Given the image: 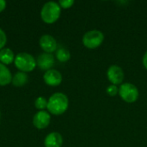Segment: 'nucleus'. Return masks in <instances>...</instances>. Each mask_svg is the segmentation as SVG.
Returning a JSON list of instances; mask_svg holds the SVG:
<instances>
[{
	"label": "nucleus",
	"instance_id": "f03ea898",
	"mask_svg": "<svg viewBox=\"0 0 147 147\" xmlns=\"http://www.w3.org/2000/svg\"><path fill=\"white\" fill-rule=\"evenodd\" d=\"M61 8L56 2L50 1L46 3L40 10V17L46 23H54L60 16Z\"/></svg>",
	"mask_w": 147,
	"mask_h": 147
},
{
	"label": "nucleus",
	"instance_id": "1a4fd4ad",
	"mask_svg": "<svg viewBox=\"0 0 147 147\" xmlns=\"http://www.w3.org/2000/svg\"><path fill=\"white\" fill-rule=\"evenodd\" d=\"M36 65L43 70V71H48L51 70L52 67L54 65V57L52 53H43L40 54L36 60Z\"/></svg>",
	"mask_w": 147,
	"mask_h": 147
},
{
	"label": "nucleus",
	"instance_id": "4468645a",
	"mask_svg": "<svg viewBox=\"0 0 147 147\" xmlns=\"http://www.w3.org/2000/svg\"><path fill=\"white\" fill-rule=\"evenodd\" d=\"M28 78L27 73L19 71V72H16L12 77L11 84L16 87H22L28 83Z\"/></svg>",
	"mask_w": 147,
	"mask_h": 147
},
{
	"label": "nucleus",
	"instance_id": "9b49d317",
	"mask_svg": "<svg viewBox=\"0 0 147 147\" xmlns=\"http://www.w3.org/2000/svg\"><path fill=\"white\" fill-rule=\"evenodd\" d=\"M44 145L45 147H61L63 145V138L59 133H51L46 137Z\"/></svg>",
	"mask_w": 147,
	"mask_h": 147
},
{
	"label": "nucleus",
	"instance_id": "0eeeda50",
	"mask_svg": "<svg viewBox=\"0 0 147 147\" xmlns=\"http://www.w3.org/2000/svg\"><path fill=\"white\" fill-rule=\"evenodd\" d=\"M107 76L109 80L112 83V84H120L122 83L124 79V72L122 69L118 65H111L107 71Z\"/></svg>",
	"mask_w": 147,
	"mask_h": 147
},
{
	"label": "nucleus",
	"instance_id": "f8f14e48",
	"mask_svg": "<svg viewBox=\"0 0 147 147\" xmlns=\"http://www.w3.org/2000/svg\"><path fill=\"white\" fill-rule=\"evenodd\" d=\"M12 81V75L9 68L0 63V86H5Z\"/></svg>",
	"mask_w": 147,
	"mask_h": 147
},
{
	"label": "nucleus",
	"instance_id": "a211bd4d",
	"mask_svg": "<svg viewBox=\"0 0 147 147\" xmlns=\"http://www.w3.org/2000/svg\"><path fill=\"white\" fill-rule=\"evenodd\" d=\"M74 3L73 0H60L59 1V4L60 6V8L63 9H69L71 8Z\"/></svg>",
	"mask_w": 147,
	"mask_h": 147
},
{
	"label": "nucleus",
	"instance_id": "aec40b11",
	"mask_svg": "<svg viewBox=\"0 0 147 147\" xmlns=\"http://www.w3.org/2000/svg\"><path fill=\"white\" fill-rule=\"evenodd\" d=\"M6 8V2L4 0H0V12H2Z\"/></svg>",
	"mask_w": 147,
	"mask_h": 147
},
{
	"label": "nucleus",
	"instance_id": "7ed1b4c3",
	"mask_svg": "<svg viewBox=\"0 0 147 147\" xmlns=\"http://www.w3.org/2000/svg\"><path fill=\"white\" fill-rule=\"evenodd\" d=\"M16 67L22 72H29L34 70L36 66V60L30 53H19L14 60Z\"/></svg>",
	"mask_w": 147,
	"mask_h": 147
},
{
	"label": "nucleus",
	"instance_id": "2eb2a0df",
	"mask_svg": "<svg viewBox=\"0 0 147 147\" xmlns=\"http://www.w3.org/2000/svg\"><path fill=\"white\" fill-rule=\"evenodd\" d=\"M56 58L60 62H66L70 59L71 53L67 49H65L64 47H60L56 52Z\"/></svg>",
	"mask_w": 147,
	"mask_h": 147
},
{
	"label": "nucleus",
	"instance_id": "39448f33",
	"mask_svg": "<svg viewBox=\"0 0 147 147\" xmlns=\"http://www.w3.org/2000/svg\"><path fill=\"white\" fill-rule=\"evenodd\" d=\"M119 94L122 100L128 103L136 102L140 96L137 87L130 83L122 84L119 89Z\"/></svg>",
	"mask_w": 147,
	"mask_h": 147
},
{
	"label": "nucleus",
	"instance_id": "20e7f679",
	"mask_svg": "<svg viewBox=\"0 0 147 147\" xmlns=\"http://www.w3.org/2000/svg\"><path fill=\"white\" fill-rule=\"evenodd\" d=\"M104 35L99 30H90L83 36V44L89 49L98 47L103 41Z\"/></svg>",
	"mask_w": 147,
	"mask_h": 147
},
{
	"label": "nucleus",
	"instance_id": "ddd939ff",
	"mask_svg": "<svg viewBox=\"0 0 147 147\" xmlns=\"http://www.w3.org/2000/svg\"><path fill=\"white\" fill-rule=\"evenodd\" d=\"M15 57L14 52L9 48H3L0 50V63L5 65L14 62Z\"/></svg>",
	"mask_w": 147,
	"mask_h": 147
},
{
	"label": "nucleus",
	"instance_id": "6ab92c4d",
	"mask_svg": "<svg viewBox=\"0 0 147 147\" xmlns=\"http://www.w3.org/2000/svg\"><path fill=\"white\" fill-rule=\"evenodd\" d=\"M119 92V89L117 88L116 85L115 84H111L107 88V93L110 96H115L117 93Z\"/></svg>",
	"mask_w": 147,
	"mask_h": 147
},
{
	"label": "nucleus",
	"instance_id": "dca6fc26",
	"mask_svg": "<svg viewBox=\"0 0 147 147\" xmlns=\"http://www.w3.org/2000/svg\"><path fill=\"white\" fill-rule=\"evenodd\" d=\"M47 102L48 101L43 96H39L34 102V106L40 111H43L45 109H47Z\"/></svg>",
	"mask_w": 147,
	"mask_h": 147
},
{
	"label": "nucleus",
	"instance_id": "412c9836",
	"mask_svg": "<svg viewBox=\"0 0 147 147\" xmlns=\"http://www.w3.org/2000/svg\"><path fill=\"white\" fill-rule=\"evenodd\" d=\"M143 65L147 69V51L146 52V53H145V55L143 57Z\"/></svg>",
	"mask_w": 147,
	"mask_h": 147
},
{
	"label": "nucleus",
	"instance_id": "6e6552de",
	"mask_svg": "<svg viewBox=\"0 0 147 147\" xmlns=\"http://www.w3.org/2000/svg\"><path fill=\"white\" fill-rule=\"evenodd\" d=\"M40 46L47 53H52L57 50V41L50 34H43L40 38Z\"/></svg>",
	"mask_w": 147,
	"mask_h": 147
},
{
	"label": "nucleus",
	"instance_id": "f3484780",
	"mask_svg": "<svg viewBox=\"0 0 147 147\" xmlns=\"http://www.w3.org/2000/svg\"><path fill=\"white\" fill-rule=\"evenodd\" d=\"M7 43V36L5 32L0 28V50H2L3 48H4L5 45Z\"/></svg>",
	"mask_w": 147,
	"mask_h": 147
},
{
	"label": "nucleus",
	"instance_id": "f257e3e1",
	"mask_svg": "<svg viewBox=\"0 0 147 147\" xmlns=\"http://www.w3.org/2000/svg\"><path fill=\"white\" fill-rule=\"evenodd\" d=\"M68 106L69 101L67 96L60 92L53 94L47 102V110L54 115L64 114L67 110Z\"/></svg>",
	"mask_w": 147,
	"mask_h": 147
},
{
	"label": "nucleus",
	"instance_id": "9d476101",
	"mask_svg": "<svg viewBox=\"0 0 147 147\" xmlns=\"http://www.w3.org/2000/svg\"><path fill=\"white\" fill-rule=\"evenodd\" d=\"M43 79L44 82L49 86H58L62 82V75L59 71L51 69L45 72Z\"/></svg>",
	"mask_w": 147,
	"mask_h": 147
},
{
	"label": "nucleus",
	"instance_id": "423d86ee",
	"mask_svg": "<svg viewBox=\"0 0 147 147\" xmlns=\"http://www.w3.org/2000/svg\"><path fill=\"white\" fill-rule=\"evenodd\" d=\"M51 121V116L47 111H39L33 117V124L38 129L47 127Z\"/></svg>",
	"mask_w": 147,
	"mask_h": 147
}]
</instances>
